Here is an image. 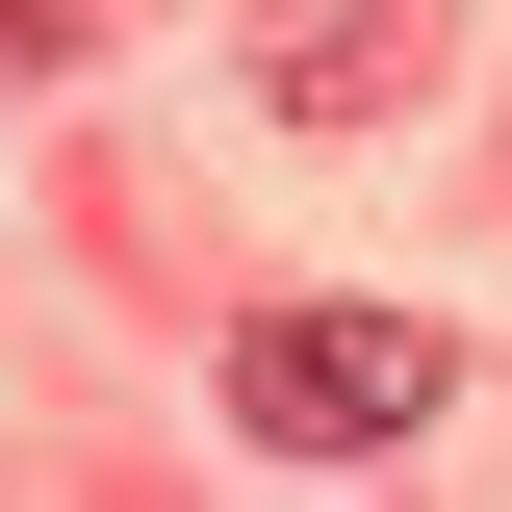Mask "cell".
<instances>
[{"mask_svg":"<svg viewBox=\"0 0 512 512\" xmlns=\"http://www.w3.org/2000/svg\"><path fill=\"white\" fill-rule=\"evenodd\" d=\"M410 77H436V0H256V103L282 128H359Z\"/></svg>","mask_w":512,"mask_h":512,"instance_id":"7a4b0ae2","label":"cell"},{"mask_svg":"<svg viewBox=\"0 0 512 512\" xmlns=\"http://www.w3.org/2000/svg\"><path fill=\"white\" fill-rule=\"evenodd\" d=\"M26 77H52V26H0V103H26Z\"/></svg>","mask_w":512,"mask_h":512,"instance_id":"3957f363","label":"cell"},{"mask_svg":"<svg viewBox=\"0 0 512 512\" xmlns=\"http://www.w3.org/2000/svg\"><path fill=\"white\" fill-rule=\"evenodd\" d=\"M436 333H410V308H256L231 333V436L256 461H384V436H436Z\"/></svg>","mask_w":512,"mask_h":512,"instance_id":"6da1fadb","label":"cell"}]
</instances>
